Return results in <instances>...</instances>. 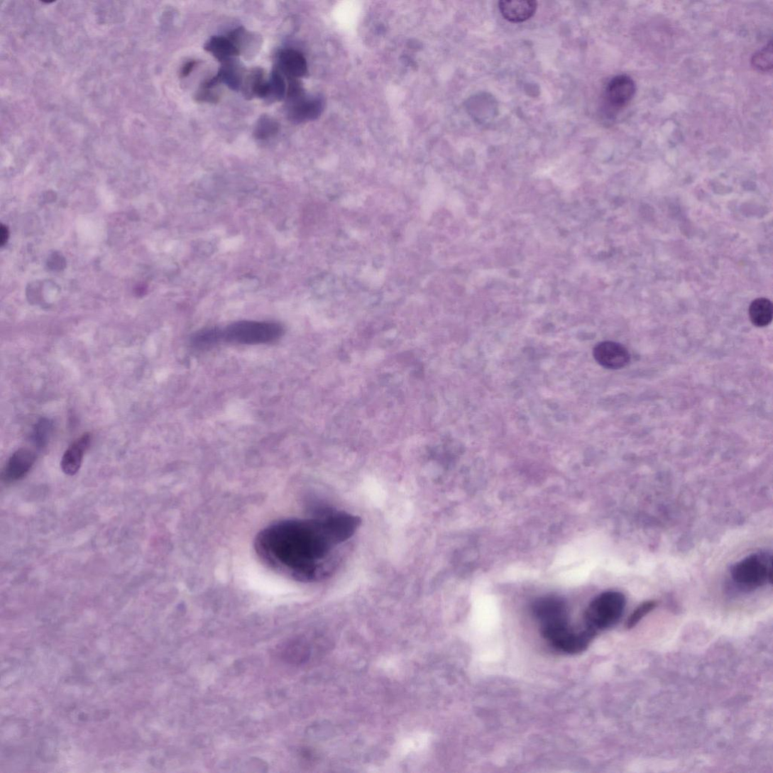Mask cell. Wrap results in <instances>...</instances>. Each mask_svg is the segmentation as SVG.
I'll list each match as a JSON object with an SVG mask.
<instances>
[{"mask_svg":"<svg viewBox=\"0 0 773 773\" xmlns=\"http://www.w3.org/2000/svg\"><path fill=\"white\" fill-rule=\"evenodd\" d=\"M328 516L271 523L254 542L259 560L273 572L297 581L323 577L333 547L341 543Z\"/></svg>","mask_w":773,"mask_h":773,"instance_id":"obj_1","label":"cell"},{"mask_svg":"<svg viewBox=\"0 0 773 773\" xmlns=\"http://www.w3.org/2000/svg\"><path fill=\"white\" fill-rule=\"evenodd\" d=\"M626 605L624 594L606 591L588 605L585 614L586 630L596 637L599 632L614 626L622 618Z\"/></svg>","mask_w":773,"mask_h":773,"instance_id":"obj_2","label":"cell"},{"mask_svg":"<svg viewBox=\"0 0 773 773\" xmlns=\"http://www.w3.org/2000/svg\"><path fill=\"white\" fill-rule=\"evenodd\" d=\"M734 583L742 591H752L772 583V557L767 552L744 558L731 569Z\"/></svg>","mask_w":773,"mask_h":773,"instance_id":"obj_3","label":"cell"},{"mask_svg":"<svg viewBox=\"0 0 773 773\" xmlns=\"http://www.w3.org/2000/svg\"><path fill=\"white\" fill-rule=\"evenodd\" d=\"M283 333V327L277 323L240 321L221 330V339L236 344H260L275 341Z\"/></svg>","mask_w":773,"mask_h":773,"instance_id":"obj_4","label":"cell"},{"mask_svg":"<svg viewBox=\"0 0 773 773\" xmlns=\"http://www.w3.org/2000/svg\"><path fill=\"white\" fill-rule=\"evenodd\" d=\"M532 613L540 629H549L569 624L565 603L560 598L546 597L534 603Z\"/></svg>","mask_w":773,"mask_h":773,"instance_id":"obj_5","label":"cell"},{"mask_svg":"<svg viewBox=\"0 0 773 773\" xmlns=\"http://www.w3.org/2000/svg\"><path fill=\"white\" fill-rule=\"evenodd\" d=\"M593 354L601 366L609 370H620L631 361V355L623 344L610 341L598 343Z\"/></svg>","mask_w":773,"mask_h":773,"instance_id":"obj_6","label":"cell"},{"mask_svg":"<svg viewBox=\"0 0 773 773\" xmlns=\"http://www.w3.org/2000/svg\"><path fill=\"white\" fill-rule=\"evenodd\" d=\"M636 92L635 81L626 75L611 80L605 89V100L613 110H620L632 100Z\"/></svg>","mask_w":773,"mask_h":773,"instance_id":"obj_7","label":"cell"},{"mask_svg":"<svg viewBox=\"0 0 773 773\" xmlns=\"http://www.w3.org/2000/svg\"><path fill=\"white\" fill-rule=\"evenodd\" d=\"M288 115L294 123L312 121L324 110V101L319 97L307 98L305 93L300 97L287 100Z\"/></svg>","mask_w":773,"mask_h":773,"instance_id":"obj_8","label":"cell"},{"mask_svg":"<svg viewBox=\"0 0 773 773\" xmlns=\"http://www.w3.org/2000/svg\"><path fill=\"white\" fill-rule=\"evenodd\" d=\"M35 461V454L29 449L22 448L11 456L4 471V479L13 482L21 479L31 469Z\"/></svg>","mask_w":773,"mask_h":773,"instance_id":"obj_9","label":"cell"},{"mask_svg":"<svg viewBox=\"0 0 773 773\" xmlns=\"http://www.w3.org/2000/svg\"><path fill=\"white\" fill-rule=\"evenodd\" d=\"M498 6L503 18L512 23L530 19L536 14L538 7L537 2L533 0H503Z\"/></svg>","mask_w":773,"mask_h":773,"instance_id":"obj_10","label":"cell"},{"mask_svg":"<svg viewBox=\"0 0 773 773\" xmlns=\"http://www.w3.org/2000/svg\"><path fill=\"white\" fill-rule=\"evenodd\" d=\"M278 69L288 79H300L307 74L306 58L300 52L287 49L278 56Z\"/></svg>","mask_w":773,"mask_h":773,"instance_id":"obj_11","label":"cell"},{"mask_svg":"<svg viewBox=\"0 0 773 773\" xmlns=\"http://www.w3.org/2000/svg\"><path fill=\"white\" fill-rule=\"evenodd\" d=\"M91 443L90 434L86 433L81 436L65 451L61 466L65 473L73 476L80 470L83 456Z\"/></svg>","mask_w":773,"mask_h":773,"instance_id":"obj_12","label":"cell"},{"mask_svg":"<svg viewBox=\"0 0 773 773\" xmlns=\"http://www.w3.org/2000/svg\"><path fill=\"white\" fill-rule=\"evenodd\" d=\"M244 97L248 99L255 97L266 99L268 91V80L265 79L264 71L261 68H254L244 78L242 87Z\"/></svg>","mask_w":773,"mask_h":773,"instance_id":"obj_13","label":"cell"},{"mask_svg":"<svg viewBox=\"0 0 773 773\" xmlns=\"http://www.w3.org/2000/svg\"><path fill=\"white\" fill-rule=\"evenodd\" d=\"M204 49L221 63L232 60L241 55L229 38L213 37L206 43Z\"/></svg>","mask_w":773,"mask_h":773,"instance_id":"obj_14","label":"cell"},{"mask_svg":"<svg viewBox=\"0 0 773 773\" xmlns=\"http://www.w3.org/2000/svg\"><path fill=\"white\" fill-rule=\"evenodd\" d=\"M242 67L238 65L235 59L224 62L216 75L220 82H224L231 89L237 91L242 89L244 76Z\"/></svg>","mask_w":773,"mask_h":773,"instance_id":"obj_15","label":"cell"},{"mask_svg":"<svg viewBox=\"0 0 773 773\" xmlns=\"http://www.w3.org/2000/svg\"><path fill=\"white\" fill-rule=\"evenodd\" d=\"M749 317L755 327L768 326L771 324L773 317L772 303L766 298L754 300L749 307Z\"/></svg>","mask_w":773,"mask_h":773,"instance_id":"obj_16","label":"cell"},{"mask_svg":"<svg viewBox=\"0 0 773 773\" xmlns=\"http://www.w3.org/2000/svg\"><path fill=\"white\" fill-rule=\"evenodd\" d=\"M287 84L283 75L278 69L273 71L268 80V91L266 99L270 102H280L287 95Z\"/></svg>","mask_w":773,"mask_h":773,"instance_id":"obj_17","label":"cell"},{"mask_svg":"<svg viewBox=\"0 0 773 773\" xmlns=\"http://www.w3.org/2000/svg\"><path fill=\"white\" fill-rule=\"evenodd\" d=\"M279 129L278 124L267 115L261 116L254 130V136L258 140H268L275 136Z\"/></svg>","mask_w":773,"mask_h":773,"instance_id":"obj_18","label":"cell"},{"mask_svg":"<svg viewBox=\"0 0 773 773\" xmlns=\"http://www.w3.org/2000/svg\"><path fill=\"white\" fill-rule=\"evenodd\" d=\"M221 339V330L209 329L197 333L192 339L193 346L199 349H208L217 344Z\"/></svg>","mask_w":773,"mask_h":773,"instance_id":"obj_19","label":"cell"},{"mask_svg":"<svg viewBox=\"0 0 773 773\" xmlns=\"http://www.w3.org/2000/svg\"><path fill=\"white\" fill-rule=\"evenodd\" d=\"M283 657L290 662H301L306 658L307 650L303 642L296 640L289 641L283 650Z\"/></svg>","mask_w":773,"mask_h":773,"instance_id":"obj_20","label":"cell"},{"mask_svg":"<svg viewBox=\"0 0 773 773\" xmlns=\"http://www.w3.org/2000/svg\"><path fill=\"white\" fill-rule=\"evenodd\" d=\"M53 430V424L49 420L42 419L35 425L33 439L35 445L39 447L44 446L50 437Z\"/></svg>","mask_w":773,"mask_h":773,"instance_id":"obj_21","label":"cell"},{"mask_svg":"<svg viewBox=\"0 0 773 773\" xmlns=\"http://www.w3.org/2000/svg\"><path fill=\"white\" fill-rule=\"evenodd\" d=\"M657 603L654 601H649L641 603L628 618V620L626 622V627L627 629H632L635 627L639 622L642 620V618H644L657 608Z\"/></svg>","mask_w":773,"mask_h":773,"instance_id":"obj_22","label":"cell"},{"mask_svg":"<svg viewBox=\"0 0 773 773\" xmlns=\"http://www.w3.org/2000/svg\"><path fill=\"white\" fill-rule=\"evenodd\" d=\"M753 66L761 71H768L772 67V43L767 45L762 50L754 55L752 59Z\"/></svg>","mask_w":773,"mask_h":773,"instance_id":"obj_23","label":"cell"},{"mask_svg":"<svg viewBox=\"0 0 773 773\" xmlns=\"http://www.w3.org/2000/svg\"><path fill=\"white\" fill-rule=\"evenodd\" d=\"M219 97L217 94L212 91V89L207 88L202 86L198 90L196 94V99L199 102H208L215 103L217 102Z\"/></svg>","mask_w":773,"mask_h":773,"instance_id":"obj_24","label":"cell"},{"mask_svg":"<svg viewBox=\"0 0 773 773\" xmlns=\"http://www.w3.org/2000/svg\"><path fill=\"white\" fill-rule=\"evenodd\" d=\"M196 65H197L196 61H190L187 63H186L185 65L182 68V76L183 77H187L190 73L192 72V70L195 67Z\"/></svg>","mask_w":773,"mask_h":773,"instance_id":"obj_25","label":"cell"}]
</instances>
